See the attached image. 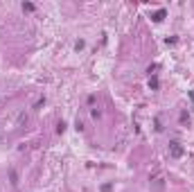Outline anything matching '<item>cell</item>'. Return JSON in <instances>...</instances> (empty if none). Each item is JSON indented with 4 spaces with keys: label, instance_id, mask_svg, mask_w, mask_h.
Here are the masks:
<instances>
[{
    "label": "cell",
    "instance_id": "obj_1",
    "mask_svg": "<svg viewBox=\"0 0 194 192\" xmlns=\"http://www.w3.org/2000/svg\"><path fill=\"white\" fill-rule=\"evenodd\" d=\"M169 156L172 158H181L183 156V145H181V142H176V140L169 142Z\"/></svg>",
    "mask_w": 194,
    "mask_h": 192
},
{
    "label": "cell",
    "instance_id": "obj_2",
    "mask_svg": "<svg viewBox=\"0 0 194 192\" xmlns=\"http://www.w3.org/2000/svg\"><path fill=\"white\" fill-rule=\"evenodd\" d=\"M165 16H167V12H165V9H158V12H156V14H153L151 18H153V21H156V23H160V21H162V18H165Z\"/></svg>",
    "mask_w": 194,
    "mask_h": 192
},
{
    "label": "cell",
    "instance_id": "obj_3",
    "mask_svg": "<svg viewBox=\"0 0 194 192\" xmlns=\"http://www.w3.org/2000/svg\"><path fill=\"white\" fill-rule=\"evenodd\" d=\"M153 181H156V183H153V190H156V192H160V190L165 188V183H162V176H158V179H153Z\"/></svg>",
    "mask_w": 194,
    "mask_h": 192
},
{
    "label": "cell",
    "instance_id": "obj_4",
    "mask_svg": "<svg viewBox=\"0 0 194 192\" xmlns=\"http://www.w3.org/2000/svg\"><path fill=\"white\" fill-rule=\"evenodd\" d=\"M9 179H12V185H18V176H16L14 170H9Z\"/></svg>",
    "mask_w": 194,
    "mask_h": 192
},
{
    "label": "cell",
    "instance_id": "obj_5",
    "mask_svg": "<svg viewBox=\"0 0 194 192\" xmlns=\"http://www.w3.org/2000/svg\"><path fill=\"white\" fill-rule=\"evenodd\" d=\"M23 12H34V5L32 2H23Z\"/></svg>",
    "mask_w": 194,
    "mask_h": 192
},
{
    "label": "cell",
    "instance_id": "obj_6",
    "mask_svg": "<svg viewBox=\"0 0 194 192\" xmlns=\"http://www.w3.org/2000/svg\"><path fill=\"white\" fill-rule=\"evenodd\" d=\"M149 86H151V88H153V91H156V88H158V79H156V77H151V79H149Z\"/></svg>",
    "mask_w": 194,
    "mask_h": 192
},
{
    "label": "cell",
    "instance_id": "obj_7",
    "mask_svg": "<svg viewBox=\"0 0 194 192\" xmlns=\"http://www.w3.org/2000/svg\"><path fill=\"white\" fill-rule=\"evenodd\" d=\"M181 122H183V124H185V122H190V115H187V111H183V113H181Z\"/></svg>",
    "mask_w": 194,
    "mask_h": 192
},
{
    "label": "cell",
    "instance_id": "obj_8",
    "mask_svg": "<svg viewBox=\"0 0 194 192\" xmlns=\"http://www.w3.org/2000/svg\"><path fill=\"white\" fill-rule=\"evenodd\" d=\"M56 131H59V133H63V131H65V122H63V120L56 124Z\"/></svg>",
    "mask_w": 194,
    "mask_h": 192
},
{
    "label": "cell",
    "instance_id": "obj_9",
    "mask_svg": "<svg viewBox=\"0 0 194 192\" xmlns=\"http://www.w3.org/2000/svg\"><path fill=\"white\" fill-rule=\"evenodd\" d=\"M75 127H77V131H84V122H81V120H77Z\"/></svg>",
    "mask_w": 194,
    "mask_h": 192
},
{
    "label": "cell",
    "instance_id": "obj_10",
    "mask_svg": "<svg viewBox=\"0 0 194 192\" xmlns=\"http://www.w3.org/2000/svg\"><path fill=\"white\" fill-rule=\"evenodd\" d=\"M187 95H190V100H192V102H194V91H190V93H187Z\"/></svg>",
    "mask_w": 194,
    "mask_h": 192
},
{
    "label": "cell",
    "instance_id": "obj_11",
    "mask_svg": "<svg viewBox=\"0 0 194 192\" xmlns=\"http://www.w3.org/2000/svg\"><path fill=\"white\" fill-rule=\"evenodd\" d=\"M2 102H5V95H2V93H0V104H2Z\"/></svg>",
    "mask_w": 194,
    "mask_h": 192
}]
</instances>
